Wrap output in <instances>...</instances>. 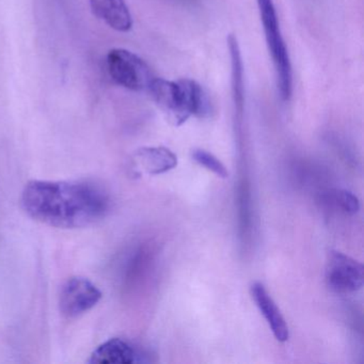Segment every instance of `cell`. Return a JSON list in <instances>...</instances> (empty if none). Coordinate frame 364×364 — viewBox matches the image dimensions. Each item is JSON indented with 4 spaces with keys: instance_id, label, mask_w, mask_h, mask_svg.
I'll return each mask as SVG.
<instances>
[{
    "instance_id": "3",
    "label": "cell",
    "mask_w": 364,
    "mask_h": 364,
    "mask_svg": "<svg viewBox=\"0 0 364 364\" xmlns=\"http://www.w3.org/2000/svg\"><path fill=\"white\" fill-rule=\"evenodd\" d=\"M257 3L268 52L276 70L279 95L283 101H289L293 93V71L289 50L281 33L276 7L272 0H257Z\"/></svg>"
},
{
    "instance_id": "4",
    "label": "cell",
    "mask_w": 364,
    "mask_h": 364,
    "mask_svg": "<svg viewBox=\"0 0 364 364\" xmlns=\"http://www.w3.org/2000/svg\"><path fill=\"white\" fill-rule=\"evenodd\" d=\"M106 65L112 80L127 90H148L154 80L148 65L139 56L124 48L109 50Z\"/></svg>"
},
{
    "instance_id": "9",
    "label": "cell",
    "mask_w": 364,
    "mask_h": 364,
    "mask_svg": "<svg viewBox=\"0 0 364 364\" xmlns=\"http://www.w3.org/2000/svg\"><path fill=\"white\" fill-rule=\"evenodd\" d=\"M91 11L108 27L127 33L133 27V18L125 0H89Z\"/></svg>"
},
{
    "instance_id": "2",
    "label": "cell",
    "mask_w": 364,
    "mask_h": 364,
    "mask_svg": "<svg viewBox=\"0 0 364 364\" xmlns=\"http://www.w3.org/2000/svg\"><path fill=\"white\" fill-rule=\"evenodd\" d=\"M148 91L168 121L176 127L184 124L191 117L204 118L212 112L205 90L196 80L154 78Z\"/></svg>"
},
{
    "instance_id": "12",
    "label": "cell",
    "mask_w": 364,
    "mask_h": 364,
    "mask_svg": "<svg viewBox=\"0 0 364 364\" xmlns=\"http://www.w3.org/2000/svg\"><path fill=\"white\" fill-rule=\"evenodd\" d=\"M193 159L200 166L216 174L219 178H227L229 176V171L225 166L215 155L208 151L201 150V149L193 151Z\"/></svg>"
},
{
    "instance_id": "5",
    "label": "cell",
    "mask_w": 364,
    "mask_h": 364,
    "mask_svg": "<svg viewBox=\"0 0 364 364\" xmlns=\"http://www.w3.org/2000/svg\"><path fill=\"white\" fill-rule=\"evenodd\" d=\"M326 282L336 293H355L363 287V265L344 253L333 251L326 266Z\"/></svg>"
},
{
    "instance_id": "7",
    "label": "cell",
    "mask_w": 364,
    "mask_h": 364,
    "mask_svg": "<svg viewBox=\"0 0 364 364\" xmlns=\"http://www.w3.org/2000/svg\"><path fill=\"white\" fill-rule=\"evenodd\" d=\"M251 296L259 308V312L267 321L274 338L279 342H287L289 338L287 321L265 287L259 282L253 283L251 285Z\"/></svg>"
},
{
    "instance_id": "11",
    "label": "cell",
    "mask_w": 364,
    "mask_h": 364,
    "mask_svg": "<svg viewBox=\"0 0 364 364\" xmlns=\"http://www.w3.org/2000/svg\"><path fill=\"white\" fill-rule=\"evenodd\" d=\"M329 201L333 204L336 208H340L342 212L348 215H355L359 212L360 202L359 199L353 195V193L344 189L332 191L328 196Z\"/></svg>"
},
{
    "instance_id": "1",
    "label": "cell",
    "mask_w": 364,
    "mask_h": 364,
    "mask_svg": "<svg viewBox=\"0 0 364 364\" xmlns=\"http://www.w3.org/2000/svg\"><path fill=\"white\" fill-rule=\"evenodd\" d=\"M21 201L31 218L58 229L89 227L109 210L105 191L84 181H31Z\"/></svg>"
},
{
    "instance_id": "8",
    "label": "cell",
    "mask_w": 364,
    "mask_h": 364,
    "mask_svg": "<svg viewBox=\"0 0 364 364\" xmlns=\"http://www.w3.org/2000/svg\"><path fill=\"white\" fill-rule=\"evenodd\" d=\"M136 169L150 176H159L174 169L178 157L165 146H144L136 151L133 156Z\"/></svg>"
},
{
    "instance_id": "6",
    "label": "cell",
    "mask_w": 364,
    "mask_h": 364,
    "mask_svg": "<svg viewBox=\"0 0 364 364\" xmlns=\"http://www.w3.org/2000/svg\"><path fill=\"white\" fill-rule=\"evenodd\" d=\"M102 299L99 287L84 277H73L63 284L59 297L61 313L77 317L95 308Z\"/></svg>"
},
{
    "instance_id": "10",
    "label": "cell",
    "mask_w": 364,
    "mask_h": 364,
    "mask_svg": "<svg viewBox=\"0 0 364 364\" xmlns=\"http://www.w3.org/2000/svg\"><path fill=\"white\" fill-rule=\"evenodd\" d=\"M139 353L127 341L114 338L100 345L91 353L89 364H131L138 362Z\"/></svg>"
}]
</instances>
